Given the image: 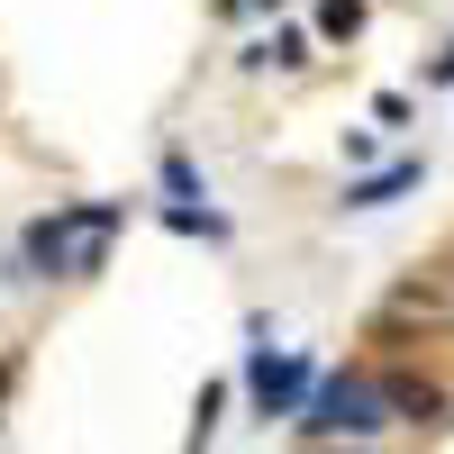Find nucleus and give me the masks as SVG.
<instances>
[{
  "instance_id": "nucleus-3",
  "label": "nucleus",
  "mask_w": 454,
  "mask_h": 454,
  "mask_svg": "<svg viewBox=\"0 0 454 454\" xmlns=\"http://www.w3.org/2000/svg\"><path fill=\"white\" fill-rule=\"evenodd\" d=\"M309 355H282L273 364V346H254V409L263 419H291V409H309Z\"/></svg>"
},
{
  "instance_id": "nucleus-7",
  "label": "nucleus",
  "mask_w": 454,
  "mask_h": 454,
  "mask_svg": "<svg viewBox=\"0 0 454 454\" xmlns=\"http://www.w3.org/2000/svg\"><path fill=\"white\" fill-rule=\"evenodd\" d=\"M318 27H327V36H355V27H364V10H355V0H327Z\"/></svg>"
},
{
  "instance_id": "nucleus-4",
  "label": "nucleus",
  "mask_w": 454,
  "mask_h": 454,
  "mask_svg": "<svg viewBox=\"0 0 454 454\" xmlns=\"http://www.w3.org/2000/svg\"><path fill=\"white\" fill-rule=\"evenodd\" d=\"M382 400H391V419H409V427H445V391L436 382H382Z\"/></svg>"
},
{
  "instance_id": "nucleus-5",
  "label": "nucleus",
  "mask_w": 454,
  "mask_h": 454,
  "mask_svg": "<svg viewBox=\"0 0 454 454\" xmlns=\"http://www.w3.org/2000/svg\"><path fill=\"white\" fill-rule=\"evenodd\" d=\"M400 192H419V164H391V173H372V182H355V192H346V209H391Z\"/></svg>"
},
{
  "instance_id": "nucleus-6",
  "label": "nucleus",
  "mask_w": 454,
  "mask_h": 454,
  "mask_svg": "<svg viewBox=\"0 0 454 454\" xmlns=\"http://www.w3.org/2000/svg\"><path fill=\"white\" fill-rule=\"evenodd\" d=\"M164 192H173L182 209H192V200H200V182H192V164H182V155H164Z\"/></svg>"
},
{
  "instance_id": "nucleus-2",
  "label": "nucleus",
  "mask_w": 454,
  "mask_h": 454,
  "mask_svg": "<svg viewBox=\"0 0 454 454\" xmlns=\"http://www.w3.org/2000/svg\"><path fill=\"white\" fill-rule=\"evenodd\" d=\"M382 419H391V400H382V382H364V372H336V382H318L309 391V409H300V427L309 436H382Z\"/></svg>"
},
{
  "instance_id": "nucleus-8",
  "label": "nucleus",
  "mask_w": 454,
  "mask_h": 454,
  "mask_svg": "<svg viewBox=\"0 0 454 454\" xmlns=\"http://www.w3.org/2000/svg\"><path fill=\"white\" fill-rule=\"evenodd\" d=\"M246 10H282V0H246Z\"/></svg>"
},
{
  "instance_id": "nucleus-1",
  "label": "nucleus",
  "mask_w": 454,
  "mask_h": 454,
  "mask_svg": "<svg viewBox=\"0 0 454 454\" xmlns=\"http://www.w3.org/2000/svg\"><path fill=\"white\" fill-rule=\"evenodd\" d=\"M109 227H119V200H82V209L27 218V237H19V263H10V273H100Z\"/></svg>"
}]
</instances>
